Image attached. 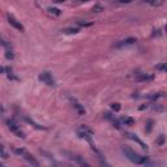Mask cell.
<instances>
[{"label":"cell","mask_w":167,"mask_h":167,"mask_svg":"<svg viewBox=\"0 0 167 167\" xmlns=\"http://www.w3.org/2000/svg\"><path fill=\"white\" fill-rule=\"evenodd\" d=\"M123 150V153L124 155L131 161L132 163H135V165H140V166H153V163L149 161L148 157H142V155L140 154H137L136 152H133V150L131 149H128V148H123L121 149Z\"/></svg>","instance_id":"6da1fadb"},{"label":"cell","mask_w":167,"mask_h":167,"mask_svg":"<svg viewBox=\"0 0 167 167\" xmlns=\"http://www.w3.org/2000/svg\"><path fill=\"white\" fill-rule=\"evenodd\" d=\"M16 153L20 154L21 157L24 158L27 163H30L31 166H35V167L39 166V162H38V161H37L34 157H33V155H31L29 152H26V150H24V149H16Z\"/></svg>","instance_id":"7a4b0ae2"},{"label":"cell","mask_w":167,"mask_h":167,"mask_svg":"<svg viewBox=\"0 0 167 167\" xmlns=\"http://www.w3.org/2000/svg\"><path fill=\"white\" fill-rule=\"evenodd\" d=\"M39 81H42L43 84H46L47 86H56V81H55V77L52 76V73H50V72L44 71L39 75Z\"/></svg>","instance_id":"3957f363"},{"label":"cell","mask_w":167,"mask_h":167,"mask_svg":"<svg viewBox=\"0 0 167 167\" xmlns=\"http://www.w3.org/2000/svg\"><path fill=\"white\" fill-rule=\"evenodd\" d=\"M7 125H8V129L13 133V135H16L17 137L20 138H25V133L21 131V128L14 123L13 120H7Z\"/></svg>","instance_id":"277c9868"},{"label":"cell","mask_w":167,"mask_h":167,"mask_svg":"<svg viewBox=\"0 0 167 167\" xmlns=\"http://www.w3.org/2000/svg\"><path fill=\"white\" fill-rule=\"evenodd\" d=\"M68 99H69V102H71V104L73 106V108L77 111V114L79 115H85V112H86V110H85V107H84V104H81L77 99L75 98V97H68Z\"/></svg>","instance_id":"5b68a950"},{"label":"cell","mask_w":167,"mask_h":167,"mask_svg":"<svg viewBox=\"0 0 167 167\" xmlns=\"http://www.w3.org/2000/svg\"><path fill=\"white\" fill-rule=\"evenodd\" d=\"M7 18H8L9 25H10V26H13L16 30H18V31H24V30H25V29H24V25H22L17 18H14V16H12V14H7Z\"/></svg>","instance_id":"8992f818"},{"label":"cell","mask_w":167,"mask_h":167,"mask_svg":"<svg viewBox=\"0 0 167 167\" xmlns=\"http://www.w3.org/2000/svg\"><path fill=\"white\" fill-rule=\"evenodd\" d=\"M136 42H137V38H135V37H128V38H125V39H123V41H120V42L116 43L115 47H116V48H123V47L132 46V44H135Z\"/></svg>","instance_id":"52a82bcc"},{"label":"cell","mask_w":167,"mask_h":167,"mask_svg":"<svg viewBox=\"0 0 167 167\" xmlns=\"http://www.w3.org/2000/svg\"><path fill=\"white\" fill-rule=\"evenodd\" d=\"M65 154L68 155V158L73 161L75 163L80 165V166H86V167H89V163H88L82 157H80V155H76V154H72V153H65Z\"/></svg>","instance_id":"ba28073f"},{"label":"cell","mask_w":167,"mask_h":167,"mask_svg":"<svg viewBox=\"0 0 167 167\" xmlns=\"http://www.w3.org/2000/svg\"><path fill=\"white\" fill-rule=\"evenodd\" d=\"M127 136H128V138H131L132 141H135L136 144H138V145H140L144 150H146V149H148V145H146V144L142 140H140V138H138L136 135H133V133H127Z\"/></svg>","instance_id":"9c48e42d"},{"label":"cell","mask_w":167,"mask_h":167,"mask_svg":"<svg viewBox=\"0 0 167 167\" xmlns=\"http://www.w3.org/2000/svg\"><path fill=\"white\" fill-rule=\"evenodd\" d=\"M154 79L153 75H148V73H138L136 76V81L138 82H148V81H152Z\"/></svg>","instance_id":"30bf717a"},{"label":"cell","mask_w":167,"mask_h":167,"mask_svg":"<svg viewBox=\"0 0 167 167\" xmlns=\"http://www.w3.org/2000/svg\"><path fill=\"white\" fill-rule=\"evenodd\" d=\"M22 118H24V120L26 121V123H29L30 125H33L34 128H37V129H44V127H42V125H39V124H37L34 120H31L30 118H27V116H25V115H24Z\"/></svg>","instance_id":"8fae6325"},{"label":"cell","mask_w":167,"mask_h":167,"mask_svg":"<svg viewBox=\"0 0 167 167\" xmlns=\"http://www.w3.org/2000/svg\"><path fill=\"white\" fill-rule=\"evenodd\" d=\"M120 121L123 125H132L133 123H135V119L131 118V116H123V118L120 119Z\"/></svg>","instance_id":"7c38bea8"},{"label":"cell","mask_w":167,"mask_h":167,"mask_svg":"<svg viewBox=\"0 0 167 167\" xmlns=\"http://www.w3.org/2000/svg\"><path fill=\"white\" fill-rule=\"evenodd\" d=\"M145 3L153 5V7H161V5H163L165 0H144Z\"/></svg>","instance_id":"4fadbf2b"},{"label":"cell","mask_w":167,"mask_h":167,"mask_svg":"<svg viewBox=\"0 0 167 167\" xmlns=\"http://www.w3.org/2000/svg\"><path fill=\"white\" fill-rule=\"evenodd\" d=\"M64 34H77V33L80 31V29L79 27H67V29H64V30H62Z\"/></svg>","instance_id":"5bb4252c"},{"label":"cell","mask_w":167,"mask_h":167,"mask_svg":"<svg viewBox=\"0 0 167 167\" xmlns=\"http://www.w3.org/2000/svg\"><path fill=\"white\" fill-rule=\"evenodd\" d=\"M0 44L5 48V51H8V50H12V46H10V43L8 41H5L3 37H0Z\"/></svg>","instance_id":"9a60e30c"},{"label":"cell","mask_w":167,"mask_h":167,"mask_svg":"<svg viewBox=\"0 0 167 167\" xmlns=\"http://www.w3.org/2000/svg\"><path fill=\"white\" fill-rule=\"evenodd\" d=\"M48 12H50V13H52V14H55V16H60V14H62L60 9H58V8H52V7H50V8H48Z\"/></svg>","instance_id":"2e32d148"},{"label":"cell","mask_w":167,"mask_h":167,"mask_svg":"<svg viewBox=\"0 0 167 167\" xmlns=\"http://www.w3.org/2000/svg\"><path fill=\"white\" fill-rule=\"evenodd\" d=\"M0 157H2V158H4V159H7V158H8V153L5 152V150H4V148H3L2 145H0Z\"/></svg>","instance_id":"e0dca14e"},{"label":"cell","mask_w":167,"mask_h":167,"mask_svg":"<svg viewBox=\"0 0 167 167\" xmlns=\"http://www.w3.org/2000/svg\"><path fill=\"white\" fill-rule=\"evenodd\" d=\"M5 58H7L8 60H12V59L14 58V55H13V51H12V50H8V51L5 52Z\"/></svg>","instance_id":"ac0fdd59"},{"label":"cell","mask_w":167,"mask_h":167,"mask_svg":"<svg viewBox=\"0 0 167 167\" xmlns=\"http://www.w3.org/2000/svg\"><path fill=\"white\" fill-rule=\"evenodd\" d=\"M111 108H112L115 112H118V111H120L121 106H120V103H112V104H111Z\"/></svg>","instance_id":"d6986e66"},{"label":"cell","mask_w":167,"mask_h":167,"mask_svg":"<svg viewBox=\"0 0 167 167\" xmlns=\"http://www.w3.org/2000/svg\"><path fill=\"white\" fill-rule=\"evenodd\" d=\"M161 97H163V93H155V94H153V96H150L149 98L153 99V101H155V99H158V98H161Z\"/></svg>","instance_id":"ffe728a7"},{"label":"cell","mask_w":167,"mask_h":167,"mask_svg":"<svg viewBox=\"0 0 167 167\" xmlns=\"http://www.w3.org/2000/svg\"><path fill=\"white\" fill-rule=\"evenodd\" d=\"M155 68H157V71H161V72H165V71H166V63H162V64H158L157 67H155Z\"/></svg>","instance_id":"44dd1931"},{"label":"cell","mask_w":167,"mask_h":167,"mask_svg":"<svg viewBox=\"0 0 167 167\" xmlns=\"http://www.w3.org/2000/svg\"><path fill=\"white\" fill-rule=\"evenodd\" d=\"M77 24L80 26H92L93 22H84V21H77Z\"/></svg>","instance_id":"7402d4cb"},{"label":"cell","mask_w":167,"mask_h":167,"mask_svg":"<svg viewBox=\"0 0 167 167\" xmlns=\"http://www.w3.org/2000/svg\"><path fill=\"white\" fill-rule=\"evenodd\" d=\"M132 2L133 0H116V3H119V4H129Z\"/></svg>","instance_id":"603a6c76"},{"label":"cell","mask_w":167,"mask_h":167,"mask_svg":"<svg viewBox=\"0 0 167 167\" xmlns=\"http://www.w3.org/2000/svg\"><path fill=\"white\" fill-rule=\"evenodd\" d=\"M163 142H165V136L161 135V137H159V140L157 141V144H158V145H163Z\"/></svg>","instance_id":"cb8c5ba5"},{"label":"cell","mask_w":167,"mask_h":167,"mask_svg":"<svg viewBox=\"0 0 167 167\" xmlns=\"http://www.w3.org/2000/svg\"><path fill=\"white\" fill-rule=\"evenodd\" d=\"M101 10H102L101 5H96V7H93V12H101Z\"/></svg>","instance_id":"d4e9b609"},{"label":"cell","mask_w":167,"mask_h":167,"mask_svg":"<svg viewBox=\"0 0 167 167\" xmlns=\"http://www.w3.org/2000/svg\"><path fill=\"white\" fill-rule=\"evenodd\" d=\"M152 124H153V121H152V120H149V121H148V132L152 131Z\"/></svg>","instance_id":"484cf974"},{"label":"cell","mask_w":167,"mask_h":167,"mask_svg":"<svg viewBox=\"0 0 167 167\" xmlns=\"http://www.w3.org/2000/svg\"><path fill=\"white\" fill-rule=\"evenodd\" d=\"M4 71H5V68H3V67H0V73H3Z\"/></svg>","instance_id":"4316f807"},{"label":"cell","mask_w":167,"mask_h":167,"mask_svg":"<svg viewBox=\"0 0 167 167\" xmlns=\"http://www.w3.org/2000/svg\"><path fill=\"white\" fill-rule=\"evenodd\" d=\"M56 3H63V2H65V0H55Z\"/></svg>","instance_id":"83f0119b"},{"label":"cell","mask_w":167,"mask_h":167,"mask_svg":"<svg viewBox=\"0 0 167 167\" xmlns=\"http://www.w3.org/2000/svg\"><path fill=\"white\" fill-rule=\"evenodd\" d=\"M81 2H89V0H81Z\"/></svg>","instance_id":"f1b7e54d"},{"label":"cell","mask_w":167,"mask_h":167,"mask_svg":"<svg viewBox=\"0 0 167 167\" xmlns=\"http://www.w3.org/2000/svg\"><path fill=\"white\" fill-rule=\"evenodd\" d=\"M0 110H3V107H2V104H0Z\"/></svg>","instance_id":"f546056e"}]
</instances>
